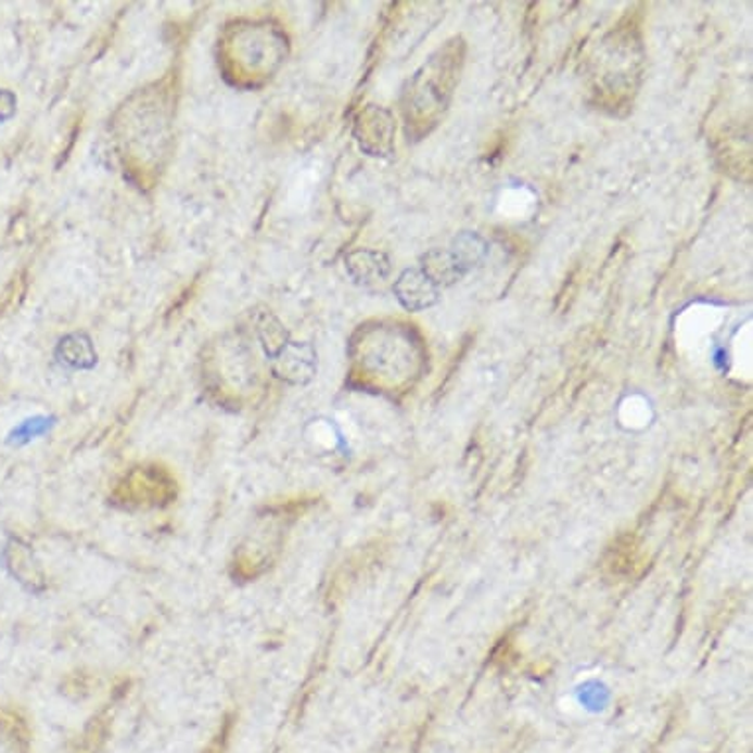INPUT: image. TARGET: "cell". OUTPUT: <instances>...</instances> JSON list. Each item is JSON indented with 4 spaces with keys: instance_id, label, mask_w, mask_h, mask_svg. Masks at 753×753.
<instances>
[{
    "instance_id": "1",
    "label": "cell",
    "mask_w": 753,
    "mask_h": 753,
    "mask_svg": "<svg viewBox=\"0 0 753 753\" xmlns=\"http://www.w3.org/2000/svg\"><path fill=\"white\" fill-rule=\"evenodd\" d=\"M174 482L162 470H137L119 485L117 497L125 506L156 507L174 497Z\"/></svg>"
},
{
    "instance_id": "2",
    "label": "cell",
    "mask_w": 753,
    "mask_h": 753,
    "mask_svg": "<svg viewBox=\"0 0 753 753\" xmlns=\"http://www.w3.org/2000/svg\"><path fill=\"white\" fill-rule=\"evenodd\" d=\"M397 292L398 298L410 310L426 308L438 298L436 284L426 277V272H419V270H407L398 280Z\"/></svg>"
}]
</instances>
